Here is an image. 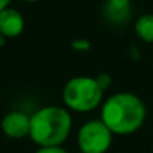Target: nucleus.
<instances>
[{"mask_svg":"<svg viewBox=\"0 0 153 153\" xmlns=\"http://www.w3.org/2000/svg\"><path fill=\"white\" fill-rule=\"evenodd\" d=\"M147 117L143 99L132 92H117L101 105V120L113 135H131L141 129Z\"/></svg>","mask_w":153,"mask_h":153,"instance_id":"1","label":"nucleus"},{"mask_svg":"<svg viewBox=\"0 0 153 153\" xmlns=\"http://www.w3.org/2000/svg\"><path fill=\"white\" fill-rule=\"evenodd\" d=\"M72 114L62 105H45L30 114L29 138L38 147H59L72 131Z\"/></svg>","mask_w":153,"mask_h":153,"instance_id":"2","label":"nucleus"},{"mask_svg":"<svg viewBox=\"0 0 153 153\" xmlns=\"http://www.w3.org/2000/svg\"><path fill=\"white\" fill-rule=\"evenodd\" d=\"M104 90L95 76L78 75L68 80L62 89L63 107L74 113H92L104 102Z\"/></svg>","mask_w":153,"mask_h":153,"instance_id":"3","label":"nucleus"},{"mask_svg":"<svg viewBox=\"0 0 153 153\" xmlns=\"http://www.w3.org/2000/svg\"><path fill=\"white\" fill-rule=\"evenodd\" d=\"M113 132L101 119L87 120L76 132V146L80 153H107L113 144Z\"/></svg>","mask_w":153,"mask_h":153,"instance_id":"4","label":"nucleus"},{"mask_svg":"<svg viewBox=\"0 0 153 153\" xmlns=\"http://www.w3.org/2000/svg\"><path fill=\"white\" fill-rule=\"evenodd\" d=\"M0 128L6 137L12 140L26 138L30 132V116L23 111H11L2 119Z\"/></svg>","mask_w":153,"mask_h":153,"instance_id":"5","label":"nucleus"},{"mask_svg":"<svg viewBox=\"0 0 153 153\" xmlns=\"http://www.w3.org/2000/svg\"><path fill=\"white\" fill-rule=\"evenodd\" d=\"M26 26L24 17L20 11L14 8H6L0 12V36L2 38H17L23 33Z\"/></svg>","mask_w":153,"mask_h":153,"instance_id":"6","label":"nucleus"},{"mask_svg":"<svg viewBox=\"0 0 153 153\" xmlns=\"http://www.w3.org/2000/svg\"><path fill=\"white\" fill-rule=\"evenodd\" d=\"M131 12V0H107L104 5V17L113 24H125Z\"/></svg>","mask_w":153,"mask_h":153,"instance_id":"7","label":"nucleus"},{"mask_svg":"<svg viewBox=\"0 0 153 153\" xmlns=\"http://www.w3.org/2000/svg\"><path fill=\"white\" fill-rule=\"evenodd\" d=\"M134 32L138 39L153 45V14H143L134 23Z\"/></svg>","mask_w":153,"mask_h":153,"instance_id":"8","label":"nucleus"},{"mask_svg":"<svg viewBox=\"0 0 153 153\" xmlns=\"http://www.w3.org/2000/svg\"><path fill=\"white\" fill-rule=\"evenodd\" d=\"M95 78H96L98 84L102 87V90H104V92H105V90L111 86V76H110L108 74H101V75L95 76Z\"/></svg>","mask_w":153,"mask_h":153,"instance_id":"9","label":"nucleus"},{"mask_svg":"<svg viewBox=\"0 0 153 153\" xmlns=\"http://www.w3.org/2000/svg\"><path fill=\"white\" fill-rule=\"evenodd\" d=\"M35 153H69V152L63 146H59V147H38Z\"/></svg>","mask_w":153,"mask_h":153,"instance_id":"10","label":"nucleus"},{"mask_svg":"<svg viewBox=\"0 0 153 153\" xmlns=\"http://www.w3.org/2000/svg\"><path fill=\"white\" fill-rule=\"evenodd\" d=\"M72 47L75 48V50H89V47H90V44L87 42V41H84V39H78V41H74L72 42Z\"/></svg>","mask_w":153,"mask_h":153,"instance_id":"11","label":"nucleus"},{"mask_svg":"<svg viewBox=\"0 0 153 153\" xmlns=\"http://www.w3.org/2000/svg\"><path fill=\"white\" fill-rule=\"evenodd\" d=\"M9 3H11V0H0V12L6 8H9Z\"/></svg>","mask_w":153,"mask_h":153,"instance_id":"12","label":"nucleus"},{"mask_svg":"<svg viewBox=\"0 0 153 153\" xmlns=\"http://www.w3.org/2000/svg\"><path fill=\"white\" fill-rule=\"evenodd\" d=\"M24 2H30V3H33V2H39V0H24Z\"/></svg>","mask_w":153,"mask_h":153,"instance_id":"13","label":"nucleus"},{"mask_svg":"<svg viewBox=\"0 0 153 153\" xmlns=\"http://www.w3.org/2000/svg\"><path fill=\"white\" fill-rule=\"evenodd\" d=\"M152 57H153V50H152Z\"/></svg>","mask_w":153,"mask_h":153,"instance_id":"14","label":"nucleus"}]
</instances>
